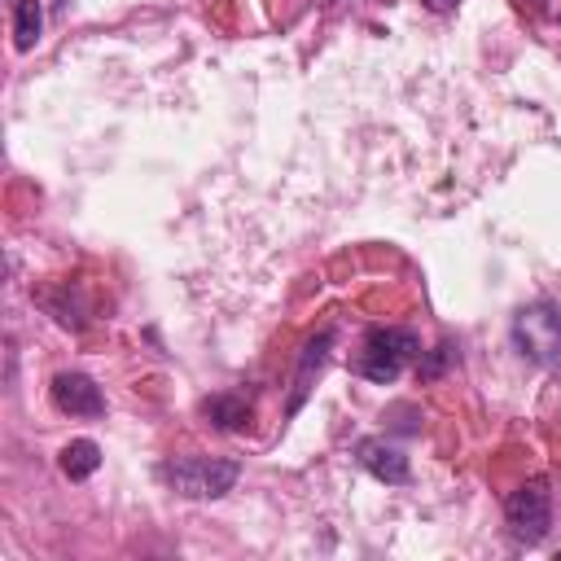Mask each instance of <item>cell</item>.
Instances as JSON below:
<instances>
[{
    "instance_id": "obj_12",
    "label": "cell",
    "mask_w": 561,
    "mask_h": 561,
    "mask_svg": "<svg viewBox=\"0 0 561 561\" xmlns=\"http://www.w3.org/2000/svg\"><path fill=\"white\" fill-rule=\"evenodd\" d=\"M456 4H460V0H425V9H430V13H451Z\"/></svg>"
},
{
    "instance_id": "obj_3",
    "label": "cell",
    "mask_w": 561,
    "mask_h": 561,
    "mask_svg": "<svg viewBox=\"0 0 561 561\" xmlns=\"http://www.w3.org/2000/svg\"><path fill=\"white\" fill-rule=\"evenodd\" d=\"M508 337H513V346H517L522 359H530L539 368L561 364V307L548 302V298L522 307L513 316V324H508Z\"/></svg>"
},
{
    "instance_id": "obj_6",
    "label": "cell",
    "mask_w": 561,
    "mask_h": 561,
    "mask_svg": "<svg viewBox=\"0 0 561 561\" xmlns=\"http://www.w3.org/2000/svg\"><path fill=\"white\" fill-rule=\"evenodd\" d=\"M329 346H333V329H320L307 346H302V355H298V368H294V381H289V399H285V416H298V408L307 403V394H311V381L320 377V368H324V359H329Z\"/></svg>"
},
{
    "instance_id": "obj_13",
    "label": "cell",
    "mask_w": 561,
    "mask_h": 561,
    "mask_svg": "<svg viewBox=\"0 0 561 561\" xmlns=\"http://www.w3.org/2000/svg\"><path fill=\"white\" fill-rule=\"evenodd\" d=\"M557 557H561V552H557Z\"/></svg>"
},
{
    "instance_id": "obj_7",
    "label": "cell",
    "mask_w": 561,
    "mask_h": 561,
    "mask_svg": "<svg viewBox=\"0 0 561 561\" xmlns=\"http://www.w3.org/2000/svg\"><path fill=\"white\" fill-rule=\"evenodd\" d=\"M355 460L377 478V482H390V486H399V482H408V456L394 447V443H386V438H359L355 443Z\"/></svg>"
},
{
    "instance_id": "obj_11",
    "label": "cell",
    "mask_w": 561,
    "mask_h": 561,
    "mask_svg": "<svg viewBox=\"0 0 561 561\" xmlns=\"http://www.w3.org/2000/svg\"><path fill=\"white\" fill-rule=\"evenodd\" d=\"M451 355H456V351H451V342H438L434 351H425V355H421V364H416L421 381H434V377H443V368L451 364Z\"/></svg>"
},
{
    "instance_id": "obj_9",
    "label": "cell",
    "mask_w": 561,
    "mask_h": 561,
    "mask_svg": "<svg viewBox=\"0 0 561 561\" xmlns=\"http://www.w3.org/2000/svg\"><path fill=\"white\" fill-rule=\"evenodd\" d=\"M44 35V4L39 0H13V48L31 53Z\"/></svg>"
},
{
    "instance_id": "obj_8",
    "label": "cell",
    "mask_w": 561,
    "mask_h": 561,
    "mask_svg": "<svg viewBox=\"0 0 561 561\" xmlns=\"http://www.w3.org/2000/svg\"><path fill=\"white\" fill-rule=\"evenodd\" d=\"M57 465H61V473H66L70 482H83V478H92V473L101 469V447H96L92 438H70V443L61 447Z\"/></svg>"
},
{
    "instance_id": "obj_5",
    "label": "cell",
    "mask_w": 561,
    "mask_h": 561,
    "mask_svg": "<svg viewBox=\"0 0 561 561\" xmlns=\"http://www.w3.org/2000/svg\"><path fill=\"white\" fill-rule=\"evenodd\" d=\"M48 394H53V408L66 416H105V394L88 373H57Z\"/></svg>"
},
{
    "instance_id": "obj_2",
    "label": "cell",
    "mask_w": 561,
    "mask_h": 561,
    "mask_svg": "<svg viewBox=\"0 0 561 561\" xmlns=\"http://www.w3.org/2000/svg\"><path fill=\"white\" fill-rule=\"evenodd\" d=\"M162 478L184 500H219L237 486L241 465L228 456H180V460L162 465Z\"/></svg>"
},
{
    "instance_id": "obj_10",
    "label": "cell",
    "mask_w": 561,
    "mask_h": 561,
    "mask_svg": "<svg viewBox=\"0 0 561 561\" xmlns=\"http://www.w3.org/2000/svg\"><path fill=\"white\" fill-rule=\"evenodd\" d=\"M202 412H206L219 430H241V425L250 421V399H245V394H232V390H219V394H210V399L202 403Z\"/></svg>"
},
{
    "instance_id": "obj_1",
    "label": "cell",
    "mask_w": 561,
    "mask_h": 561,
    "mask_svg": "<svg viewBox=\"0 0 561 561\" xmlns=\"http://www.w3.org/2000/svg\"><path fill=\"white\" fill-rule=\"evenodd\" d=\"M412 359H421V337L412 329H399V324H373L351 359V373H359L364 381H377V386H390Z\"/></svg>"
},
{
    "instance_id": "obj_4",
    "label": "cell",
    "mask_w": 561,
    "mask_h": 561,
    "mask_svg": "<svg viewBox=\"0 0 561 561\" xmlns=\"http://www.w3.org/2000/svg\"><path fill=\"white\" fill-rule=\"evenodd\" d=\"M504 522H508V535L517 543H539L552 526V491L543 478H526L517 491H508L504 500Z\"/></svg>"
}]
</instances>
